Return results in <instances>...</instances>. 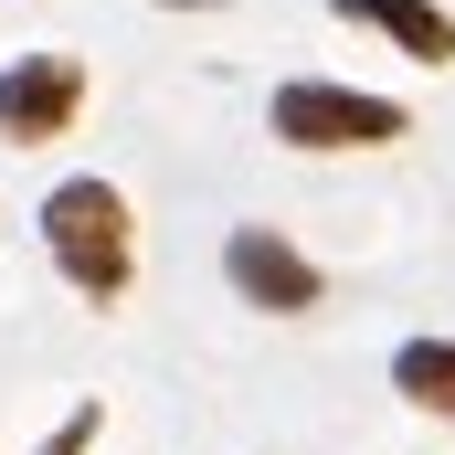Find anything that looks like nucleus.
<instances>
[{
	"mask_svg": "<svg viewBox=\"0 0 455 455\" xmlns=\"http://www.w3.org/2000/svg\"><path fill=\"white\" fill-rule=\"evenodd\" d=\"M339 21H371V32H392L413 64H455V21L435 0H339Z\"/></svg>",
	"mask_w": 455,
	"mask_h": 455,
	"instance_id": "obj_5",
	"label": "nucleus"
},
{
	"mask_svg": "<svg viewBox=\"0 0 455 455\" xmlns=\"http://www.w3.org/2000/svg\"><path fill=\"white\" fill-rule=\"evenodd\" d=\"M265 127L286 138V148H392L403 138V107L392 96H360V85H275V107Z\"/></svg>",
	"mask_w": 455,
	"mask_h": 455,
	"instance_id": "obj_2",
	"label": "nucleus"
},
{
	"mask_svg": "<svg viewBox=\"0 0 455 455\" xmlns=\"http://www.w3.org/2000/svg\"><path fill=\"white\" fill-rule=\"evenodd\" d=\"M75 107H85V64H75V53H21V64L0 75V138H11V148L64 138Z\"/></svg>",
	"mask_w": 455,
	"mask_h": 455,
	"instance_id": "obj_3",
	"label": "nucleus"
},
{
	"mask_svg": "<svg viewBox=\"0 0 455 455\" xmlns=\"http://www.w3.org/2000/svg\"><path fill=\"white\" fill-rule=\"evenodd\" d=\"M392 381H403L424 413L455 424V339H403V349H392Z\"/></svg>",
	"mask_w": 455,
	"mask_h": 455,
	"instance_id": "obj_6",
	"label": "nucleus"
},
{
	"mask_svg": "<svg viewBox=\"0 0 455 455\" xmlns=\"http://www.w3.org/2000/svg\"><path fill=\"white\" fill-rule=\"evenodd\" d=\"M85 445H96V403H75V424H64V435H53L43 455H85Z\"/></svg>",
	"mask_w": 455,
	"mask_h": 455,
	"instance_id": "obj_7",
	"label": "nucleus"
},
{
	"mask_svg": "<svg viewBox=\"0 0 455 455\" xmlns=\"http://www.w3.org/2000/svg\"><path fill=\"white\" fill-rule=\"evenodd\" d=\"M43 243H53V265H64L96 307L127 297L138 223H127V191H116V180H64V191H43Z\"/></svg>",
	"mask_w": 455,
	"mask_h": 455,
	"instance_id": "obj_1",
	"label": "nucleus"
},
{
	"mask_svg": "<svg viewBox=\"0 0 455 455\" xmlns=\"http://www.w3.org/2000/svg\"><path fill=\"white\" fill-rule=\"evenodd\" d=\"M223 275L243 286V307H265V318L318 307V265H307L275 223H243V233H233V243H223Z\"/></svg>",
	"mask_w": 455,
	"mask_h": 455,
	"instance_id": "obj_4",
	"label": "nucleus"
}]
</instances>
